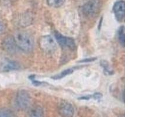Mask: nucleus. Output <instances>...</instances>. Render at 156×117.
Here are the masks:
<instances>
[{"instance_id": "obj_11", "label": "nucleus", "mask_w": 156, "mask_h": 117, "mask_svg": "<svg viewBox=\"0 0 156 117\" xmlns=\"http://www.w3.org/2000/svg\"><path fill=\"white\" fill-rule=\"evenodd\" d=\"M0 117H16L14 112L8 108H0Z\"/></svg>"}, {"instance_id": "obj_17", "label": "nucleus", "mask_w": 156, "mask_h": 117, "mask_svg": "<svg viewBox=\"0 0 156 117\" xmlns=\"http://www.w3.org/2000/svg\"><path fill=\"white\" fill-rule=\"evenodd\" d=\"M92 97H93L94 99H95L96 100H101V98H102V94L99 93H97L92 95Z\"/></svg>"}, {"instance_id": "obj_6", "label": "nucleus", "mask_w": 156, "mask_h": 117, "mask_svg": "<svg viewBox=\"0 0 156 117\" xmlns=\"http://www.w3.org/2000/svg\"><path fill=\"white\" fill-rule=\"evenodd\" d=\"M2 48L5 51L9 53L14 54L16 51V45L14 37L8 36L4 38L2 42Z\"/></svg>"}, {"instance_id": "obj_1", "label": "nucleus", "mask_w": 156, "mask_h": 117, "mask_svg": "<svg viewBox=\"0 0 156 117\" xmlns=\"http://www.w3.org/2000/svg\"><path fill=\"white\" fill-rule=\"evenodd\" d=\"M13 37L16 46L22 51L30 52L33 50L34 46V40L27 32L18 31L15 34Z\"/></svg>"}, {"instance_id": "obj_3", "label": "nucleus", "mask_w": 156, "mask_h": 117, "mask_svg": "<svg viewBox=\"0 0 156 117\" xmlns=\"http://www.w3.org/2000/svg\"><path fill=\"white\" fill-rule=\"evenodd\" d=\"M39 44L43 51L46 52L54 51L56 48V44L53 38L50 35L43 37L39 41Z\"/></svg>"}, {"instance_id": "obj_7", "label": "nucleus", "mask_w": 156, "mask_h": 117, "mask_svg": "<svg viewBox=\"0 0 156 117\" xmlns=\"http://www.w3.org/2000/svg\"><path fill=\"white\" fill-rule=\"evenodd\" d=\"M58 112L63 117H73L74 114V108L70 103L63 101L59 106Z\"/></svg>"}, {"instance_id": "obj_14", "label": "nucleus", "mask_w": 156, "mask_h": 117, "mask_svg": "<svg viewBox=\"0 0 156 117\" xmlns=\"http://www.w3.org/2000/svg\"><path fill=\"white\" fill-rule=\"evenodd\" d=\"M118 38L122 46H125V27H121L118 30Z\"/></svg>"}, {"instance_id": "obj_19", "label": "nucleus", "mask_w": 156, "mask_h": 117, "mask_svg": "<svg viewBox=\"0 0 156 117\" xmlns=\"http://www.w3.org/2000/svg\"><path fill=\"white\" fill-rule=\"evenodd\" d=\"M92 97V95H87V96H84L83 97L80 98V100H88Z\"/></svg>"}, {"instance_id": "obj_13", "label": "nucleus", "mask_w": 156, "mask_h": 117, "mask_svg": "<svg viewBox=\"0 0 156 117\" xmlns=\"http://www.w3.org/2000/svg\"><path fill=\"white\" fill-rule=\"evenodd\" d=\"M73 72V70L72 69H69L67 70H65L64 71H63L62 72L57 74L53 77H52V79H55V80H58V79H61L62 78H64V77L71 74Z\"/></svg>"}, {"instance_id": "obj_12", "label": "nucleus", "mask_w": 156, "mask_h": 117, "mask_svg": "<svg viewBox=\"0 0 156 117\" xmlns=\"http://www.w3.org/2000/svg\"><path fill=\"white\" fill-rule=\"evenodd\" d=\"M48 5L51 7L58 8L62 6L66 0H46Z\"/></svg>"}, {"instance_id": "obj_20", "label": "nucleus", "mask_w": 156, "mask_h": 117, "mask_svg": "<svg viewBox=\"0 0 156 117\" xmlns=\"http://www.w3.org/2000/svg\"><path fill=\"white\" fill-rule=\"evenodd\" d=\"M102 22V18H101V21H100V22H99V29H100V28H101V23Z\"/></svg>"}, {"instance_id": "obj_18", "label": "nucleus", "mask_w": 156, "mask_h": 117, "mask_svg": "<svg viewBox=\"0 0 156 117\" xmlns=\"http://www.w3.org/2000/svg\"><path fill=\"white\" fill-rule=\"evenodd\" d=\"M97 58H87L84 60H81L80 62H92V61H94L95 60H96Z\"/></svg>"}, {"instance_id": "obj_9", "label": "nucleus", "mask_w": 156, "mask_h": 117, "mask_svg": "<svg viewBox=\"0 0 156 117\" xmlns=\"http://www.w3.org/2000/svg\"><path fill=\"white\" fill-rule=\"evenodd\" d=\"M20 68V66L18 64V63L16 62L15 61H12V60L6 61L2 66V69L5 72L18 70Z\"/></svg>"}, {"instance_id": "obj_2", "label": "nucleus", "mask_w": 156, "mask_h": 117, "mask_svg": "<svg viewBox=\"0 0 156 117\" xmlns=\"http://www.w3.org/2000/svg\"><path fill=\"white\" fill-rule=\"evenodd\" d=\"M30 102V96L27 91L22 90L18 92L15 98V104L19 109L22 110L27 109Z\"/></svg>"}, {"instance_id": "obj_16", "label": "nucleus", "mask_w": 156, "mask_h": 117, "mask_svg": "<svg viewBox=\"0 0 156 117\" xmlns=\"http://www.w3.org/2000/svg\"><path fill=\"white\" fill-rule=\"evenodd\" d=\"M6 26L3 22H0V35H2L5 32Z\"/></svg>"}, {"instance_id": "obj_10", "label": "nucleus", "mask_w": 156, "mask_h": 117, "mask_svg": "<svg viewBox=\"0 0 156 117\" xmlns=\"http://www.w3.org/2000/svg\"><path fill=\"white\" fill-rule=\"evenodd\" d=\"M27 117H43L42 108L39 107L34 108L29 112Z\"/></svg>"}, {"instance_id": "obj_5", "label": "nucleus", "mask_w": 156, "mask_h": 117, "mask_svg": "<svg viewBox=\"0 0 156 117\" xmlns=\"http://www.w3.org/2000/svg\"><path fill=\"white\" fill-rule=\"evenodd\" d=\"M55 37L58 44L62 47L68 48L70 49H74L76 47L74 41L71 37H65L58 32L55 33Z\"/></svg>"}, {"instance_id": "obj_15", "label": "nucleus", "mask_w": 156, "mask_h": 117, "mask_svg": "<svg viewBox=\"0 0 156 117\" xmlns=\"http://www.w3.org/2000/svg\"><path fill=\"white\" fill-rule=\"evenodd\" d=\"M103 62H104V63H102V65L103 66V67H104V70H105V72L108 73V74H110L111 73H112L113 72L110 69V68H109V65H108L107 63H106L105 61H103Z\"/></svg>"}, {"instance_id": "obj_8", "label": "nucleus", "mask_w": 156, "mask_h": 117, "mask_svg": "<svg viewBox=\"0 0 156 117\" xmlns=\"http://www.w3.org/2000/svg\"><path fill=\"white\" fill-rule=\"evenodd\" d=\"M125 4L123 1H119L116 2L113 8L114 14L116 20L121 22L124 20L125 18Z\"/></svg>"}, {"instance_id": "obj_4", "label": "nucleus", "mask_w": 156, "mask_h": 117, "mask_svg": "<svg viewBox=\"0 0 156 117\" xmlns=\"http://www.w3.org/2000/svg\"><path fill=\"white\" fill-rule=\"evenodd\" d=\"M99 7V0H90L83 6V11L85 15L91 16L98 12Z\"/></svg>"}]
</instances>
